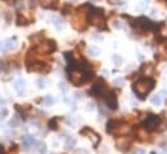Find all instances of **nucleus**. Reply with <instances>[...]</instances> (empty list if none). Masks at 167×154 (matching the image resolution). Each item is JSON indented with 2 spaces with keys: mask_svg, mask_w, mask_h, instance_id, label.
Returning <instances> with one entry per match:
<instances>
[{
  "mask_svg": "<svg viewBox=\"0 0 167 154\" xmlns=\"http://www.w3.org/2000/svg\"><path fill=\"white\" fill-rule=\"evenodd\" d=\"M152 104L153 105H161L162 104V96L161 95H156L152 97Z\"/></svg>",
  "mask_w": 167,
  "mask_h": 154,
  "instance_id": "nucleus-18",
  "label": "nucleus"
},
{
  "mask_svg": "<svg viewBox=\"0 0 167 154\" xmlns=\"http://www.w3.org/2000/svg\"><path fill=\"white\" fill-rule=\"evenodd\" d=\"M105 102L106 105L112 109V110H114V109L118 108V102H117V95H115L113 91H109L108 93L105 95Z\"/></svg>",
  "mask_w": 167,
  "mask_h": 154,
  "instance_id": "nucleus-4",
  "label": "nucleus"
},
{
  "mask_svg": "<svg viewBox=\"0 0 167 154\" xmlns=\"http://www.w3.org/2000/svg\"><path fill=\"white\" fill-rule=\"evenodd\" d=\"M118 127H119L118 122H115V120H110V122H108V132H115Z\"/></svg>",
  "mask_w": 167,
  "mask_h": 154,
  "instance_id": "nucleus-14",
  "label": "nucleus"
},
{
  "mask_svg": "<svg viewBox=\"0 0 167 154\" xmlns=\"http://www.w3.org/2000/svg\"><path fill=\"white\" fill-rule=\"evenodd\" d=\"M39 3L43 5L44 8H49V7H52L53 0H39Z\"/></svg>",
  "mask_w": 167,
  "mask_h": 154,
  "instance_id": "nucleus-19",
  "label": "nucleus"
},
{
  "mask_svg": "<svg viewBox=\"0 0 167 154\" xmlns=\"http://www.w3.org/2000/svg\"><path fill=\"white\" fill-rule=\"evenodd\" d=\"M148 5H149V0H144V1H141V3H140V4L138 5V7H136V9H138V11L144 12V11H147Z\"/></svg>",
  "mask_w": 167,
  "mask_h": 154,
  "instance_id": "nucleus-17",
  "label": "nucleus"
},
{
  "mask_svg": "<svg viewBox=\"0 0 167 154\" xmlns=\"http://www.w3.org/2000/svg\"><path fill=\"white\" fill-rule=\"evenodd\" d=\"M14 89H16L18 93H23L25 92V89H26L25 82H23L22 79H17L16 82H14Z\"/></svg>",
  "mask_w": 167,
  "mask_h": 154,
  "instance_id": "nucleus-12",
  "label": "nucleus"
},
{
  "mask_svg": "<svg viewBox=\"0 0 167 154\" xmlns=\"http://www.w3.org/2000/svg\"><path fill=\"white\" fill-rule=\"evenodd\" d=\"M114 27H117V29H122V25L119 21H114Z\"/></svg>",
  "mask_w": 167,
  "mask_h": 154,
  "instance_id": "nucleus-28",
  "label": "nucleus"
},
{
  "mask_svg": "<svg viewBox=\"0 0 167 154\" xmlns=\"http://www.w3.org/2000/svg\"><path fill=\"white\" fill-rule=\"evenodd\" d=\"M156 82L150 78H142V79H139L133 84V91L140 96V97H144L147 93H149L152 89H153Z\"/></svg>",
  "mask_w": 167,
  "mask_h": 154,
  "instance_id": "nucleus-1",
  "label": "nucleus"
},
{
  "mask_svg": "<svg viewBox=\"0 0 167 154\" xmlns=\"http://www.w3.org/2000/svg\"><path fill=\"white\" fill-rule=\"evenodd\" d=\"M5 1H9L11 3V1H13V0H5Z\"/></svg>",
  "mask_w": 167,
  "mask_h": 154,
  "instance_id": "nucleus-31",
  "label": "nucleus"
},
{
  "mask_svg": "<svg viewBox=\"0 0 167 154\" xmlns=\"http://www.w3.org/2000/svg\"><path fill=\"white\" fill-rule=\"evenodd\" d=\"M60 88L64 89V91H66V87H65V84H64V83H60Z\"/></svg>",
  "mask_w": 167,
  "mask_h": 154,
  "instance_id": "nucleus-30",
  "label": "nucleus"
},
{
  "mask_svg": "<svg viewBox=\"0 0 167 154\" xmlns=\"http://www.w3.org/2000/svg\"><path fill=\"white\" fill-rule=\"evenodd\" d=\"M44 104H46V105H51V104H53V98L52 97H51V96H47V97L46 98H44Z\"/></svg>",
  "mask_w": 167,
  "mask_h": 154,
  "instance_id": "nucleus-22",
  "label": "nucleus"
},
{
  "mask_svg": "<svg viewBox=\"0 0 167 154\" xmlns=\"http://www.w3.org/2000/svg\"><path fill=\"white\" fill-rule=\"evenodd\" d=\"M32 66H29V70L30 71H39V72H47L49 70V66L48 65H46V63H43V62H34V63H31Z\"/></svg>",
  "mask_w": 167,
  "mask_h": 154,
  "instance_id": "nucleus-8",
  "label": "nucleus"
},
{
  "mask_svg": "<svg viewBox=\"0 0 167 154\" xmlns=\"http://www.w3.org/2000/svg\"><path fill=\"white\" fill-rule=\"evenodd\" d=\"M131 131V128L128 127L127 124H119V127L117 128V131L114 132V134H117V135H126V134H128V132Z\"/></svg>",
  "mask_w": 167,
  "mask_h": 154,
  "instance_id": "nucleus-13",
  "label": "nucleus"
},
{
  "mask_svg": "<svg viewBox=\"0 0 167 154\" xmlns=\"http://www.w3.org/2000/svg\"><path fill=\"white\" fill-rule=\"evenodd\" d=\"M39 152L41 153V154H46V152H47V146L44 144H39Z\"/></svg>",
  "mask_w": 167,
  "mask_h": 154,
  "instance_id": "nucleus-24",
  "label": "nucleus"
},
{
  "mask_svg": "<svg viewBox=\"0 0 167 154\" xmlns=\"http://www.w3.org/2000/svg\"><path fill=\"white\" fill-rule=\"evenodd\" d=\"M38 84H39V88H44L47 84V80L46 79H39L38 80Z\"/></svg>",
  "mask_w": 167,
  "mask_h": 154,
  "instance_id": "nucleus-23",
  "label": "nucleus"
},
{
  "mask_svg": "<svg viewBox=\"0 0 167 154\" xmlns=\"http://www.w3.org/2000/svg\"><path fill=\"white\" fill-rule=\"evenodd\" d=\"M113 61L117 63V65H122V57L118 56V54H114L113 56Z\"/></svg>",
  "mask_w": 167,
  "mask_h": 154,
  "instance_id": "nucleus-20",
  "label": "nucleus"
},
{
  "mask_svg": "<svg viewBox=\"0 0 167 154\" xmlns=\"http://www.w3.org/2000/svg\"><path fill=\"white\" fill-rule=\"evenodd\" d=\"M80 134L84 135V136H88L93 144H98V141H100V136H98V134L93 132L91 128H83L82 131H80Z\"/></svg>",
  "mask_w": 167,
  "mask_h": 154,
  "instance_id": "nucleus-7",
  "label": "nucleus"
},
{
  "mask_svg": "<svg viewBox=\"0 0 167 154\" xmlns=\"http://www.w3.org/2000/svg\"><path fill=\"white\" fill-rule=\"evenodd\" d=\"M53 21H55V26L57 27V29H62V21L60 20V18H53Z\"/></svg>",
  "mask_w": 167,
  "mask_h": 154,
  "instance_id": "nucleus-21",
  "label": "nucleus"
},
{
  "mask_svg": "<svg viewBox=\"0 0 167 154\" xmlns=\"http://www.w3.org/2000/svg\"><path fill=\"white\" fill-rule=\"evenodd\" d=\"M100 52H101V49L98 47H95V45L88 48V53L91 54V56H97V54H100Z\"/></svg>",
  "mask_w": 167,
  "mask_h": 154,
  "instance_id": "nucleus-15",
  "label": "nucleus"
},
{
  "mask_svg": "<svg viewBox=\"0 0 167 154\" xmlns=\"http://www.w3.org/2000/svg\"><path fill=\"white\" fill-rule=\"evenodd\" d=\"M114 83H115V86H119V87H121L122 84H123V79H122V78H119V79H115Z\"/></svg>",
  "mask_w": 167,
  "mask_h": 154,
  "instance_id": "nucleus-27",
  "label": "nucleus"
},
{
  "mask_svg": "<svg viewBox=\"0 0 167 154\" xmlns=\"http://www.w3.org/2000/svg\"><path fill=\"white\" fill-rule=\"evenodd\" d=\"M159 122H161L159 117L154 115V114H150V115H148L147 119H145L144 126L147 129H156L158 127V124H159Z\"/></svg>",
  "mask_w": 167,
  "mask_h": 154,
  "instance_id": "nucleus-3",
  "label": "nucleus"
},
{
  "mask_svg": "<svg viewBox=\"0 0 167 154\" xmlns=\"http://www.w3.org/2000/svg\"><path fill=\"white\" fill-rule=\"evenodd\" d=\"M150 154H156V153H154V152H152V153H150Z\"/></svg>",
  "mask_w": 167,
  "mask_h": 154,
  "instance_id": "nucleus-32",
  "label": "nucleus"
},
{
  "mask_svg": "<svg viewBox=\"0 0 167 154\" xmlns=\"http://www.w3.org/2000/svg\"><path fill=\"white\" fill-rule=\"evenodd\" d=\"M22 143L26 145V146H32L34 144H36V140H35L34 136L31 135H25L22 136Z\"/></svg>",
  "mask_w": 167,
  "mask_h": 154,
  "instance_id": "nucleus-11",
  "label": "nucleus"
},
{
  "mask_svg": "<svg viewBox=\"0 0 167 154\" xmlns=\"http://www.w3.org/2000/svg\"><path fill=\"white\" fill-rule=\"evenodd\" d=\"M89 22H91L93 26L102 29V27L105 26V18H104L102 13H96V12H92L91 16H89Z\"/></svg>",
  "mask_w": 167,
  "mask_h": 154,
  "instance_id": "nucleus-2",
  "label": "nucleus"
},
{
  "mask_svg": "<svg viewBox=\"0 0 167 154\" xmlns=\"http://www.w3.org/2000/svg\"><path fill=\"white\" fill-rule=\"evenodd\" d=\"M104 92V82L102 80H98L96 84L93 86V88H92V93H93L95 96H101Z\"/></svg>",
  "mask_w": 167,
  "mask_h": 154,
  "instance_id": "nucleus-10",
  "label": "nucleus"
},
{
  "mask_svg": "<svg viewBox=\"0 0 167 154\" xmlns=\"http://www.w3.org/2000/svg\"><path fill=\"white\" fill-rule=\"evenodd\" d=\"M115 145L119 150H128V148L131 146V140L128 137H119L115 140Z\"/></svg>",
  "mask_w": 167,
  "mask_h": 154,
  "instance_id": "nucleus-6",
  "label": "nucleus"
},
{
  "mask_svg": "<svg viewBox=\"0 0 167 154\" xmlns=\"http://www.w3.org/2000/svg\"><path fill=\"white\" fill-rule=\"evenodd\" d=\"M0 154H5V149H4V146H3L1 144H0Z\"/></svg>",
  "mask_w": 167,
  "mask_h": 154,
  "instance_id": "nucleus-29",
  "label": "nucleus"
},
{
  "mask_svg": "<svg viewBox=\"0 0 167 154\" xmlns=\"http://www.w3.org/2000/svg\"><path fill=\"white\" fill-rule=\"evenodd\" d=\"M17 47V39L11 38L4 41H0V51H12Z\"/></svg>",
  "mask_w": 167,
  "mask_h": 154,
  "instance_id": "nucleus-5",
  "label": "nucleus"
},
{
  "mask_svg": "<svg viewBox=\"0 0 167 154\" xmlns=\"http://www.w3.org/2000/svg\"><path fill=\"white\" fill-rule=\"evenodd\" d=\"M136 135L139 136V139H141V140H145V139L148 137L147 128H140V129H138V132H136Z\"/></svg>",
  "mask_w": 167,
  "mask_h": 154,
  "instance_id": "nucleus-16",
  "label": "nucleus"
},
{
  "mask_svg": "<svg viewBox=\"0 0 167 154\" xmlns=\"http://www.w3.org/2000/svg\"><path fill=\"white\" fill-rule=\"evenodd\" d=\"M136 26H141V27H144V29H150V27L153 26V23H152L148 18L140 17V18L136 20Z\"/></svg>",
  "mask_w": 167,
  "mask_h": 154,
  "instance_id": "nucleus-9",
  "label": "nucleus"
},
{
  "mask_svg": "<svg viewBox=\"0 0 167 154\" xmlns=\"http://www.w3.org/2000/svg\"><path fill=\"white\" fill-rule=\"evenodd\" d=\"M49 127L52 129H57V123H56V120H51V122H49Z\"/></svg>",
  "mask_w": 167,
  "mask_h": 154,
  "instance_id": "nucleus-25",
  "label": "nucleus"
},
{
  "mask_svg": "<svg viewBox=\"0 0 167 154\" xmlns=\"http://www.w3.org/2000/svg\"><path fill=\"white\" fill-rule=\"evenodd\" d=\"M7 114H8V110H7V109H3V111H0V118H1V119H3V118H5Z\"/></svg>",
  "mask_w": 167,
  "mask_h": 154,
  "instance_id": "nucleus-26",
  "label": "nucleus"
}]
</instances>
